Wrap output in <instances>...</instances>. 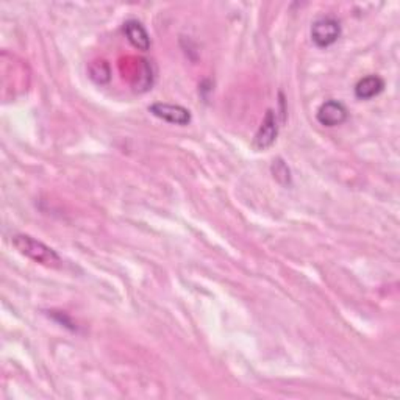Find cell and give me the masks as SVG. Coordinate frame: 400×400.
Segmentation results:
<instances>
[{
  "instance_id": "obj_8",
  "label": "cell",
  "mask_w": 400,
  "mask_h": 400,
  "mask_svg": "<svg viewBox=\"0 0 400 400\" xmlns=\"http://www.w3.org/2000/svg\"><path fill=\"white\" fill-rule=\"evenodd\" d=\"M88 74L91 80L97 85H107L112 80V69H109V65L105 60H96L90 63Z\"/></svg>"
},
{
  "instance_id": "obj_1",
  "label": "cell",
  "mask_w": 400,
  "mask_h": 400,
  "mask_svg": "<svg viewBox=\"0 0 400 400\" xmlns=\"http://www.w3.org/2000/svg\"><path fill=\"white\" fill-rule=\"evenodd\" d=\"M11 244L21 255L27 256L31 261L47 266V268H61V256L52 247L30 234H14Z\"/></svg>"
},
{
  "instance_id": "obj_10",
  "label": "cell",
  "mask_w": 400,
  "mask_h": 400,
  "mask_svg": "<svg viewBox=\"0 0 400 400\" xmlns=\"http://www.w3.org/2000/svg\"><path fill=\"white\" fill-rule=\"evenodd\" d=\"M271 169H272L274 178H276L279 183L285 185V186L291 185V171H289V168L286 166V163L281 158L274 160Z\"/></svg>"
},
{
  "instance_id": "obj_5",
  "label": "cell",
  "mask_w": 400,
  "mask_h": 400,
  "mask_svg": "<svg viewBox=\"0 0 400 400\" xmlns=\"http://www.w3.org/2000/svg\"><path fill=\"white\" fill-rule=\"evenodd\" d=\"M279 136V124H277V116L272 109H268L264 119L260 125V129L255 133L254 138V147L256 151H266L269 148Z\"/></svg>"
},
{
  "instance_id": "obj_9",
  "label": "cell",
  "mask_w": 400,
  "mask_h": 400,
  "mask_svg": "<svg viewBox=\"0 0 400 400\" xmlns=\"http://www.w3.org/2000/svg\"><path fill=\"white\" fill-rule=\"evenodd\" d=\"M139 77H136L135 82V91L138 92H146L148 90H152L153 85V72L152 66L147 60H139Z\"/></svg>"
},
{
  "instance_id": "obj_7",
  "label": "cell",
  "mask_w": 400,
  "mask_h": 400,
  "mask_svg": "<svg viewBox=\"0 0 400 400\" xmlns=\"http://www.w3.org/2000/svg\"><path fill=\"white\" fill-rule=\"evenodd\" d=\"M385 90V80L379 75H367L355 85V97L360 100H369L377 97Z\"/></svg>"
},
{
  "instance_id": "obj_6",
  "label": "cell",
  "mask_w": 400,
  "mask_h": 400,
  "mask_svg": "<svg viewBox=\"0 0 400 400\" xmlns=\"http://www.w3.org/2000/svg\"><path fill=\"white\" fill-rule=\"evenodd\" d=\"M124 33L127 36L130 44L136 47L138 50H148L151 49V36H148L146 27L139 21H127L124 23Z\"/></svg>"
},
{
  "instance_id": "obj_3",
  "label": "cell",
  "mask_w": 400,
  "mask_h": 400,
  "mask_svg": "<svg viewBox=\"0 0 400 400\" xmlns=\"http://www.w3.org/2000/svg\"><path fill=\"white\" fill-rule=\"evenodd\" d=\"M349 117V112L347 107L342 104L340 100H325L323 105L318 108L316 113V119L320 125L324 127H338V125L344 124L347 121Z\"/></svg>"
},
{
  "instance_id": "obj_4",
  "label": "cell",
  "mask_w": 400,
  "mask_h": 400,
  "mask_svg": "<svg viewBox=\"0 0 400 400\" xmlns=\"http://www.w3.org/2000/svg\"><path fill=\"white\" fill-rule=\"evenodd\" d=\"M155 117H158L161 121H166L169 124L175 125H188L191 122V112L182 105H172V104H163V102H156V104L148 107Z\"/></svg>"
},
{
  "instance_id": "obj_2",
  "label": "cell",
  "mask_w": 400,
  "mask_h": 400,
  "mask_svg": "<svg viewBox=\"0 0 400 400\" xmlns=\"http://www.w3.org/2000/svg\"><path fill=\"white\" fill-rule=\"evenodd\" d=\"M341 36V23L335 18H319L311 26V39L320 49L333 45Z\"/></svg>"
}]
</instances>
